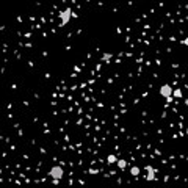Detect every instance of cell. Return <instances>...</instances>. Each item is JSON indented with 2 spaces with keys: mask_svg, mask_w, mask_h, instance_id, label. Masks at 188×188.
Masks as SVG:
<instances>
[{
  "mask_svg": "<svg viewBox=\"0 0 188 188\" xmlns=\"http://www.w3.org/2000/svg\"><path fill=\"white\" fill-rule=\"evenodd\" d=\"M116 165H118V168H119V169H122V171H124V169H126V168L129 166V163L126 162V160H124V158H118V162H116Z\"/></svg>",
  "mask_w": 188,
  "mask_h": 188,
  "instance_id": "cell-4",
  "label": "cell"
},
{
  "mask_svg": "<svg viewBox=\"0 0 188 188\" xmlns=\"http://www.w3.org/2000/svg\"><path fill=\"white\" fill-rule=\"evenodd\" d=\"M182 44H185V46H188V38H185V39H182V41H180Z\"/></svg>",
  "mask_w": 188,
  "mask_h": 188,
  "instance_id": "cell-10",
  "label": "cell"
},
{
  "mask_svg": "<svg viewBox=\"0 0 188 188\" xmlns=\"http://www.w3.org/2000/svg\"><path fill=\"white\" fill-rule=\"evenodd\" d=\"M172 96L176 97V99H182V97H183V92H182L180 88H176V89L172 91Z\"/></svg>",
  "mask_w": 188,
  "mask_h": 188,
  "instance_id": "cell-6",
  "label": "cell"
},
{
  "mask_svg": "<svg viewBox=\"0 0 188 188\" xmlns=\"http://www.w3.org/2000/svg\"><path fill=\"white\" fill-rule=\"evenodd\" d=\"M146 169H147V177H149V179H154L155 176H154V174H155V169L152 168V166H146Z\"/></svg>",
  "mask_w": 188,
  "mask_h": 188,
  "instance_id": "cell-7",
  "label": "cell"
},
{
  "mask_svg": "<svg viewBox=\"0 0 188 188\" xmlns=\"http://www.w3.org/2000/svg\"><path fill=\"white\" fill-rule=\"evenodd\" d=\"M71 16H72V9L71 8H66L61 14H60V21H61V25H66L69 21H71Z\"/></svg>",
  "mask_w": 188,
  "mask_h": 188,
  "instance_id": "cell-3",
  "label": "cell"
},
{
  "mask_svg": "<svg viewBox=\"0 0 188 188\" xmlns=\"http://www.w3.org/2000/svg\"><path fill=\"white\" fill-rule=\"evenodd\" d=\"M111 57H113V55H111V53H103V57H102V58H103V60L107 61V60H110Z\"/></svg>",
  "mask_w": 188,
  "mask_h": 188,
  "instance_id": "cell-9",
  "label": "cell"
},
{
  "mask_svg": "<svg viewBox=\"0 0 188 188\" xmlns=\"http://www.w3.org/2000/svg\"><path fill=\"white\" fill-rule=\"evenodd\" d=\"M49 176H50L53 180H55V182H58L60 179H63V176H64V169H63V166H60V165L52 166L50 171H49Z\"/></svg>",
  "mask_w": 188,
  "mask_h": 188,
  "instance_id": "cell-1",
  "label": "cell"
},
{
  "mask_svg": "<svg viewBox=\"0 0 188 188\" xmlns=\"http://www.w3.org/2000/svg\"><path fill=\"white\" fill-rule=\"evenodd\" d=\"M172 91H174V88H172L171 85H168V83H165L162 88H160V94H162V96H163L165 99H168V102H171Z\"/></svg>",
  "mask_w": 188,
  "mask_h": 188,
  "instance_id": "cell-2",
  "label": "cell"
},
{
  "mask_svg": "<svg viewBox=\"0 0 188 188\" xmlns=\"http://www.w3.org/2000/svg\"><path fill=\"white\" fill-rule=\"evenodd\" d=\"M130 174H132L133 177H138L140 174H141V169L138 166H130Z\"/></svg>",
  "mask_w": 188,
  "mask_h": 188,
  "instance_id": "cell-5",
  "label": "cell"
},
{
  "mask_svg": "<svg viewBox=\"0 0 188 188\" xmlns=\"http://www.w3.org/2000/svg\"><path fill=\"white\" fill-rule=\"evenodd\" d=\"M107 162H108L110 165H116V162H118V157L116 155H108V157H107Z\"/></svg>",
  "mask_w": 188,
  "mask_h": 188,
  "instance_id": "cell-8",
  "label": "cell"
}]
</instances>
